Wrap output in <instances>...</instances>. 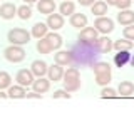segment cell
I'll use <instances>...</instances> for the list:
<instances>
[{
	"label": "cell",
	"mask_w": 134,
	"mask_h": 134,
	"mask_svg": "<svg viewBox=\"0 0 134 134\" xmlns=\"http://www.w3.org/2000/svg\"><path fill=\"white\" fill-rule=\"evenodd\" d=\"M70 55H72V64L75 67H91L94 62L99 60L102 54L99 52L96 42H82L79 40L70 47Z\"/></svg>",
	"instance_id": "obj_1"
},
{
	"label": "cell",
	"mask_w": 134,
	"mask_h": 134,
	"mask_svg": "<svg viewBox=\"0 0 134 134\" xmlns=\"http://www.w3.org/2000/svg\"><path fill=\"white\" fill-rule=\"evenodd\" d=\"M30 37H32L30 32H27L25 29H20V27L12 29V30H8V34H7V40L10 42V44H15V45L29 44V42H30Z\"/></svg>",
	"instance_id": "obj_2"
},
{
	"label": "cell",
	"mask_w": 134,
	"mask_h": 134,
	"mask_svg": "<svg viewBox=\"0 0 134 134\" xmlns=\"http://www.w3.org/2000/svg\"><path fill=\"white\" fill-rule=\"evenodd\" d=\"M3 55L8 62L12 64H19L25 59V50L22 49V45H15V44H10L8 47L3 50Z\"/></svg>",
	"instance_id": "obj_3"
},
{
	"label": "cell",
	"mask_w": 134,
	"mask_h": 134,
	"mask_svg": "<svg viewBox=\"0 0 134 134\" xmlns=\"http://www.w3.org/2000/svg\"><path fill=\"white\" fill-rule=\"evenodd\" d=\"M94 27L97 29L99 34L107 35V34H111L112 30H114V20L109 19V17H106V15H102V17H99V19H96Z\"/></svg>",
	"instance_id": "obj_4"
},
{
	"label": "cell",
	"mask_w": 134,
	"mask_h": 134,
	"mask_svg": "<svg viewBox=\"0 0 134 134\" xmlns=\"http://www.w3.org/2000/svg\"><path fill=\"white\" fill-rule=\"evenodd\" d=\"M15 81H17V84H20V86L29 87V86L34 84V81H35V75L32 74L30 69H20L19 72H17V75H15Z\"/></svg>",
	"instance_id": "obj_5"
},
{
	"label": "cell",
	"mask_w": 134,
	"mask_h": 134,
	"mask_svg": "<svg viewBox=\"0 0 134 134\" xmlns=\"http://www.w3.org/2000/svg\"><path fill=\"white\" fill-rule=\"evenodd\" d=\"M97 35H99V32H97V29H96V27H84L82 30H81V34H79L77 40L96 42V40H97Z\"/></svg>",
	"instance_id": "obj_6"
},
{
	"label": "cell",
	"mask_w": 134,
	"mask_h": 134,
	"mask_svg": "<svg viewBox=\"0 0 134 134\" xmlns=\"http://www.w3.org/2000/svg\"><path fill=\"white\" fill-rule=\"evenodd\" d=\"M17 15V7L12 2H5L0 5V17L3 20H12Z\"/></svg>",
	"instance_id": "obj_7"
},
{
	"label": "cell",
	"mask_w": 134,
	"mask_h": 134,
	"mask_svg": "<svg viewBox=\"0 0 134 134\" xmlns=\"http://www.w3.org/2000/svg\"><path fill=\"white\" fill-rule=\"evenodd\" d=\"M50 30H59V29L64 27V15L62 14H50L47 15V22Z\"/></svg>",
	"instance_id": "obj_8"
},
{
	"label": "cell",
	"mask_w": 134,
	"mask_h": 134,
	"mask_svg": "<svg viewBox=\"0 0 134 134\" xmlns=\"http://www.w3.org/2000/svg\"><path fill=\"white\" fill-rule=\"evenodd\" d=\"M47 75H49L50 81H54V82L62 81V77H64V65H60V64H57V62H55L54 65L49 67Z\"/></svg>",
	"instance_id": "obj_9"
},
{
	"label": "cell",
	"mask_w": 134,
	"mask_h": 134,
	"mask_svg": "<svg viewBox=\"0 0 134 134\" xmlns=\"http://www.w3.org/2000/svg\"><path fill=\"white\" fill-rule=\"evenodd\" d=\"M30 70H32V74L35 75V77H44V75L47 74V70H49V65L45 64L44 60L37 59V60H34V62H32Z\"/></svg>",
	"instance_id": "obj_10"
},
{
	"label": "cell",
	"mask_w": 134,
	"mask_h": 134,
	"mask_svg": "<svg viewBox=\"0 0 134 134\" xmlns=\"http://www.w3.org/2000/svg\"><path fill=\"white\" fill-rule=\"evenodd\" d=\"M96 45H97L99 52L100 54H107L112 50V45H114V42L109 39L107 35H102V37H97V40H96Z\"/></svg>",
	"instance_id": "obj_11"
},
{
	"label": "cell",
	"mask_w": 134,
	"mask_h": 134,
	"mask_svg": "<svg viewBox=\"0 0 134 134\" xmlns=\"http://www.w3.org/2000/svg\"><path fill=\"white\" fill-rule=\"evenodd\" d=\"M32 89L39 94H45L49 89H50V79H45V77H37L32 84Z\"/></svg>",
	"instance_id": "obj_12"
},
{
	"label": "cell",
	"mask_w": 134,
	"mask_h": 134,
	"mask_svg": "<svg viewBox=\"0 0 134 134\" xmlns=\"http://www.w3.org/2000/svg\"><path fill=\"white\" fill-rule=\"evenodd\" d=\"M37 10H39L40 14L50 15L55 10V2H54V0H39V2H37Z\"/></svg>",
	"instance_id": "obj_13"
},
{
	"label": "cell",
	"mask_w": 134,
	"mask_h": 134,
	"mask_svg": "<svg viewBox=\"0 0 134 134\" xmlns=\"http://www.w3.org/2000/svg\"><path fill=\"white\" fill-rule=\"evenodd\" d=\"M117 22L121 25H131L134 24V12L129 10V8H124V10H121L119 14H117Z\"/></svg>",
	"instance_id": "obj_14"
},
{
	"label": "cell",
	"mask_w": 134,
	"mask_h": 134,
	"mask_svg": "<svg viewBox=\"0 0 134 134\" xmlns=\"http://www.w3.org/2000/svg\"><path fill=\"white\" fill-rule=\"evenodd\" d=\"M57 64L60 65H70L72 64V55H70V50H57V54H54Z\"/></svg>",
	"instance_id": "obj_15"
},
{
	"label": "cell",
	"mask_w": 134,
	"mask_h": 134,
	"mask_svg": "<svg viewBox=\"0 0 134 134\" xmlns=\"http://www.w3.org/2000/svg\"><path fill=\"white\" fill-rule=\"evenodd\" d=\"M7 94H8L10 99H24V97H27V91H25V87L20 86V84H17V86H10Z\"/></svg>",
	"instance_id": "obj_16"
},
{
	"label": "cell",
	"mask_w": 134,
	"mask_h": 134,
	"mask_svg": "<svg viewBox=\"0 0 134 134\" xmlns=\"http://www.w3.org/2000/svg\"><path fill=\"white\" fill-rule=\"evenodd\" d=\"M70 25L75 29H84V27H87V15L86 14H74L70 15Z\"/></svg>",
	"instance_id": "obj_17"
},
{
	"label": "cell",
	"mask_w": 134,
	"mask_h": 134,
	"mask_svg": "<svg viewBox=\"0 0 134 134\" xmlns=\"http://www.w3.org/2000/svg\"><path fill=\"white\" fill-rule=\"evenodd\" d=\"M32 37H35L37 40L42 39V37H45L49 34V25L47 24H44V22H37L35 25L32 27Z\"/></svg>",
	"instance_id": "obj_18"
},
{
	"label": "cell",
	"mask_w": 134,
	"mask_h": 134,
	"mask_svg": "<svg viewBox=\"0 0 134 134\" xmlns=\"http://www.w3.org/2000/svg\"><path fill=\"white\" fill-rule=\"evenodd\" d=\"M117 94L122 96V97L132 96V94H134V84H132L131 81H122V82H119V86H117Z\"/></svg>",
	"instance_id": "obj_19"
},
{
	"label": "cell",
	"mask_w": 134,
	"mask_h": 134,
	"mask_svg": "<svg viewBox=\"0 0 134 134\" xmlns=\"http://www.w3.org/2000/svg\"><path fill=\"white\" fill-rule=\"evenodd\" d=\"M129 60H131V54H129V50H117V54L114 55L116 67H124Z\"/></svg>",
	"instance_id": "obj_20"
},
{
	"label": "cell",
	"mask_w": 134,
	"mask_h": 134,
	"mask_svg": "<svg viewBox=\"0 0 134 134\" xmlns=\"http://www.w3.org/2000/svg\"><path fill=\"white\" fill-rule=\"evenodd\" d=\"M107 3L104 2V0H97V2H94L91 5V8H92V14L94 15H97V17H102V15H106L107 14Z\"/></svg>",
	"instance_id": "obj_21"
},
{
	"label": "cell",
	"mask_w": 134,
	"mask_h": 134,
	"mask_svg": "<svg viewBox=\"0 0 134 134\" xmlns=\"http://www.w3.org/2000/svg\"><path fill=\"white\" fill-rule=\"evenodd\" d=\"M45 37H47V40L50 42V45H52V49H54V50H59V49L62 47V42H64V40H62V37L59 35V34H57L55 30L49 32Z\"/></svg>",
	"instance_id": "obj_22"
},
{
	"label": "cell",
	"mask_w": 134,
	"mask_h": 134,
	"mask_svg": "<svg viewBox=\"0 0 134 134\" xmlns=\"http://www.w3.org/2000/svg\"><path fill=\"white\" fill-rule=\"evenodd\" d=\"M59 12H60L62 15H72L75 12V3L72 2V0H64V2L59 5Z\"/></svg>",
	"instance_id": "obj_23"
},
{
	"label": "cell",
	"mask_w": 134,
	"mask_h": 134,
	"mask_svg": "<svg viewBox=\"0 0 134 134\" xmlns=\"http://www.w3.org/2000/svg\"><path fill=\"white\" fill-rule=\"evenodd\" d=\"M37 52L39 54H50L52 52V45H50V42L47 40V37H42V39H39L37 40Z\"/></svg>",
	"instance_id": "obj_24"
},
{
	"label": "cell",
	"mask_w": 134,
	"mask_h": 134,
	"mask_svg": "<svg viewBox=\"0 0 134 134\" xmlns=\"http://www.w3.org/2000/svg\"><path fill=\"white\" fill-rule=\"evenodd\" d=\"M132 45H134V42L124 37V39L116 40V42H114V45H112V49H116V50H131V49H132Z\"/></svg>",
	"instance_id": "obj_25"
},
{
	"label": "cell",
	"mask_w": 134,
	"mask_h": 134,
	"mask_svg": "<svg viewBox=\"0 0 134 134\" xmlns=\"http://www.w3.org/2000/svg\"><path fill=\"white\" fill-rule=\"evenodd\" d=\"M17 15H19V19H22V20H29L32 17L30 5H29V3H24V5L17 7Z\"/></svg>",
	"instance_id": "obj_26"
},
{
	"label": "cell",
	"mask_w": 134,
	"mask_h": 134,
	"mask_svg": "<svg viewBox=\"0 0 134 134\" xmlns=\"http://www.w3.org/2000/svg\"><path fill=\"white\" fill-rule=\"evenodd\" d=\"M96 82L99 84V86H107L109 82H111V70H106V72H97L96 74Z\"/></svg>",
	"instance_id": "obj_27"
},
{
	"label": "cell",
	"mask_w": 134,
	"mask_h": 134,
	"mask_svg": "<svg viewBox=\"0 0 134 134\" xmlns=\"http://www.w3.org/2000/svg\"><path fill=\"white\" fill-rule=\"evenodd\" d=\"M12 86V77L10 74L5 72V70H0V89H8Z\"/></svg>",
	"instance_id": "obj_28"
},
{
	"label": "cell",
	"mask_w": 134,
	"mask_h": 134,
	"mask_svg": "<svg viewBox=\"0 0 134 134\" xmlns=\"http://www.w3.org/2000/svg\"><path fill=\"white\" fill-rule=\"evenodd\" d=\"M117 91L116 89H112V87H107V86H104L102 87V91H100V97H117Z\"/></svg>",
	"instance_id": "obj_29"
},
{
	"label": "cell",
	"mask_w": 134,
	"mask_h": 134,
	"mask_svg": "<svg viewBox=\"0 0 134 134\" xmlns=\"http://www.w3.org/2000/svg\"><path fill=\"white\" fill-rule=\"evenodd\" d=\"M122 35L126 37V39H129V40H134V24L126 25L124 30H122Z\"/></svg>",
	"instance_id": "obj_30"
},
{
	"label": "cell",
	"mask_w": 134,
	"mask_h": 134,
	"mask_svg": "<svg viewBox=\"0 0 134 134\" xmlns=\"http://www.w3.org/2000/svg\"><path fill=\"white\" fill-rule=\"evenodd\" d=\"M52 97L54 99H70V94H69V91H65V89H59L52 94Z\"/></svg>",
	"instance_id": "obj_31"
},
{
	"label": "cell",
	"mask_w": 134,
	"mask_h": 134,
	"mask_svg": "<svg viewBox=\"0 0 134 134\" xmlns=\"http://www.w3.org/2000/svg\"><path fill=\"white\" fill-rule=\"evenodd\" d=\"M27 99H42V94H39V92H27Z\"/></svg>",
	"instance_id": "obj_32"
},
{
	"label": "cell",
	"mask_w": 134,
	"mask_h": 134,
	"mask_svg": "<svg viewBox=\"0 0 134 134\" xmlns=\"http://www.w3.org/2000/svg\"><path fill=\"white\" fill-rule=\"evenodd\" d=\"M94 2H96V0H79V3H81L82 7H91Z\"/></svg>",
	"instance_id": "obj_33"
},
{
	"label": "cell",
	"mask_w": 134,
	"mask_h": 134,
	"mask_svg": "<svg viewBox=\"0 0 134 134\" xmlns=\"http://www.w3.org/2000/svg\"><path fill=\"white\" fill-rule=\"evenodd\" d=\"M8 97V94H7V92H3L2 89H0V99H7Z\"/></svg>",
	"instance_id": "obj_34"
},
{
	"label": "cell",
	"mask_w": 134,
	"mask_h": 134,
	"mask_svg": "<svg viewBox=\"0 0 134 134\" xmlns=\"http://www.w3.org/2000/svg\"><path fill=\"white\" fill-rule=\"evenodd\" d=\"M25 3H34V2H39V0H24Z\"/></svg>",
	"instance_id": "obj_35"
},
{
	"label": "cell",
	"mask_w": 134,
	"mask_h": 134,
	"mask_svg": "<svg viewBox=\"0 0 134 134\" xmlns=\"http://www.w3.org/2000/svg\"><path fill=\"white\" fill-rule=\"evenodd\" d=\"M129 64H131V65L134 67V55H131V60H129Z\"/></svg>",
	"instance_id": "obj_36"
},
{
	"label": "cell",
	"mask_w": 134,
	"mask_h": 134,
	"mask_svg": "<svg viewBox=\"0 0 134 134\" xmlns=\"http://www.w3.org/2000/svg\"><path fill=\"white\" fill-rule=\"evenodd\" d=\"M132 2H134V0H132Z\"/></svg>",
	"instance_id": "obj_37"
}]
</instances>
